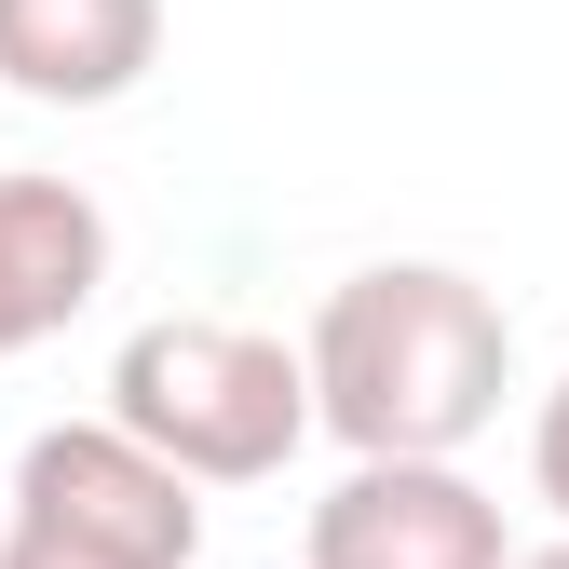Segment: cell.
<instances>
[{
  "mask_svg": "<svg viewBox=\"0 0 569 569\" xmlns=\"http://www.w3.org/2000/svg\"><path fill=\"white\" fill-rule=\"evenodd\" d=\"M312 420L352 461H461L516 393V312L448 258H380L312 312Z\"/></svg>",
  "mask_w": 569,
  "mask_h": 569,
  "instance_id": "1",
  "label": "cell"
},
{
  "mask_svg": "<svg viewBox=\"0 0 569 569\" xmlns=\"http://www.w3.org/2000/svg\"><path fill=\"white\" fill-rule=\"evenodd\" d=\"M109 420L190 488H258L312 435V352H284L271 326H231V312H163L109 352Z\"/></svg>",
  "mask_w": 569,
  "mask_h": 569,
  "instance_id": "2",
  "label": "cell"
},
{
  "mask_svg": "<svg viewBox=\"0 0 569 569\" xmlns=\"http://www.w3.org/2000/svg\"><path fill=\"white\" fill-rule=\"evenodd\" d=\"M14 529H54V542L122 556V569H190L203 556V488L177 461H150L122 420H54L14 461Z\"/></svg>",
  "mask_w": 569,
  "mask_h": 569,
  "instance_id": "3",
  "label": "cell"
},
{
  "mask_svg": "<svg viewBox=\"0 0 569 569\" xmlns=\"http://www.w3.org/2000/svg\"><path fill=\"white\" fill-rule=\"evenodd\" d=\"M312 569H516V542L461 461H352L312 502Z\"/></svg>",
  "mask_w": 569,
  "mask_h": 569,
  "instance_id": "4",
  "label": "cell"
},
{
  "mask_svg": "<svg viewBox=\"0 0 569 569\" xmlns=\"http://www.w3.org/2000/svg\"><path fill=\"white\" fill-rule=\"evenodd\" d=\"M109 284V203L82 177H0V367L82 326Z\"/></svg>",
  "mask_w": 569,
  "mask_h": 569,
  "instance_id": "5",
  "label": "cell"
},
{
  "mask_svg": "<svg viewBox=\"0 0 569 569\" xmlns=\"http://www.w3.org/2000/svg\"><path fill=\"white\" fill-rule=\"evenodd\" d=\"M163 68V0H0V82L28 109H122Z\"/></svg>",
  "mask_w": 569,
  "mask_h": 569,
  "instance_id": "6",
  "label": "cell"
},
{
  "mask_svg": "<svg viewBox=\"0 0 569 569\" xmlns=\"http://www.w3.org/2000/svg\"><path fill=\"white\" fill-rule=\"evenodd\" d=\"M529 488H542V516L569 529V380L542 393V420H529Z\"/></svg>",
  "mask_w": 569,
  "mask_h": 569,
  "instance_id": "7",
  "label": "cell"
},
{
  "mask_svg": "<svg viewBox=\"0 0 569 569\" xmlns=\"http://www.w3.org/2000/svg\"><path fill=\"white\" fill-rule=\"evenodd\" d=\"M0 569H122V556H82V542H54V529H14V516H0Z\"/></svg>",
  "mask_w": 569,
  "mask_h": 569,
  "instance_id": "8",
  "label": "cell"
},
{
  "mask_svg": "<svg viewBox=\"0 0 569 569\" xmlns=\"http://www.w3.org/2000/svg\"><path fill=\"white\" fill-rule=\"evenodd\" d=\"M516 569H569V529H556V542H516Z\"/></svg>",
  "mask_w": 569,
  "mask_h": 569,
  "instance_id": "9",
  "label": "cell"
}]
</instances>
